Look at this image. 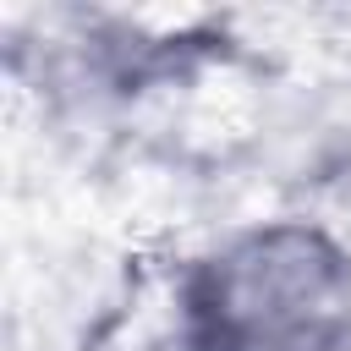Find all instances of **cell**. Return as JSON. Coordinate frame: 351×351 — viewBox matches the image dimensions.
<instances>
[{
    "label": "cell",
    "instance_id": "obj_1",
    "mask_svg": "<svg viewBox=\"0 0 351 351\" xmlns=\"http://www.w3.org/2000/svg\"><path fill=\"white\" fill-rule=\"evenodd\" d=\"M197 351H318L351 313V241L318 219H258L192 258Z\"/></svg>",
    "mask_w": 351,
    "mask_h": 351
},
{
    "label": "cell",
    "instance_id": "obj_2",
    "mask_svg": "<svg viewBox=\"0 0 351 351\" xmlns=\"http://www.w3.org/2000/svg\"><path fill=\"white\" fill-rule=\"evenodd\" d=\"M318 351H351V313H346V318L324 335V346H318Z\"/></svg>",
    "mask_w": 351,
    "mask_h": 351
}]
</instances>
